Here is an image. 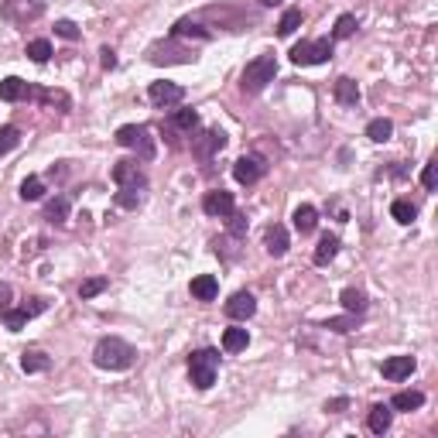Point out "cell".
<instances>
[{
    "label": "cell",
    "instance_id": "1",
    "mask_svg": "<svg viewBox=\"0 0 438 438\" xmlns=\"http://www.w3.org/2000/svg\"><path fill=\"white\" fill-rule=\"evenodd\" d=\"M134 359H137V350H134L127 339H117V336L100 339V343H96V350H93V363H96L100 370H110V373L130 370V366H134Z\"/></svg>",
    "mask_w": 438,
    "mask_h": 438
},
{
    "label": "cell",
    "instance_id": "2",
    "mask_svg": "<svg viewBox=\"0 0 438 438\" xmlns=\"http://www.w3.org/2000/svg\"><path fill=\"white\" fill-rule=\"evenodd\" d=\"M274 76H278V58L274 55H257L253 62H247L240 89L250 93V96H257V93L267 89V82H274Z\"/></svg>",
    "mask_w": 438,
    "mask_h": 438
},
{
    "label": "cell",
    "instance_id": "3",
    "mask_svg": "<svg viewBox=\"0 0 438 438\" xmlns=\"http://www.w3.org/2000/svg\"><path fill=\"white\" fill-rule=\"evenodd\" d=\"M216 370H219V353L216 350H199L189 357V377L199 391H209L216 384Z\"/></svg>",
    "mask_w": 438,
    "mask_h": 438
},
{
    "label": "cell",
    "instance_id": "4",
    "mask_svg": "<svg viewBox=\"0 0 438 438\" xmlns=\"http://www.w3.org/2000/svg\"><path fill=\"white\" fill-rule=\"evenodd\" d=\"M332 58V41L319 38V41H302L291 48V62L295 65H322Z\"/></svg>",
    "mask_w": 438,
    "mask_h": 438
},
{
    "label": "cell",
    "instance_id": "5",
    "mask_svg": "<svg viewBox=\"0 0 438 438\" xmlns=\"http://www.w3.org/2000/svg\"><path fill=\"white\" fill-rule=\"evenodd\" d=\"M117 144L120 148H134V151H141V158L151 161L155 158V144H151V137H148V130L141 127V123H123L117 130Z\"/></svg>",
    "mask_w": 438,
    "mask_h": 438
},
{
    "label": "cell",
    "instance_id": "6",
    "mask_svg": "<svg viewBox=\"0 0 438 438\" xmlns=\"http://www.w3.org/2000/svg\"><path fill=\"white\" fill-rule=\"evenodd\" d=\"M48 305H45V298H31V305H21V308H7L3 312V325L10 329V332H21L28 322L35 319V315H41Z\"/></svg>",
    "mask_w": 438,
    "mask_h": 438
},
{
    "label": "cell",
    "instance_id": "7",
    "mask_svg": "<svg viewBox=\"0 0 438 438\" xmlns=\"http://www.w3.org/2000/svg\"><path fill=\"white\" fill-rule=\"evenodd\" d=\"M148 62H155V65H171V62H196V52H189V48H178V45H151L148 48Z\"/></svg>",
    "mask_w": 438,
    "mask_h": 438
},
{
    "label": "cell",
    "instance_id": "8",
    "mask_svg": "<svg viewBox=\"0 0 438 438\" xmlns=\"http://www.w3.org/2000/svg\"><path fill=\"white\" fill-rule=\"evenodd\" d=\"M3 17L14 24H28L41 17V0H3Z\"/></svg>",
    "mask_w": 438,
    "mask_h": 438
},
{
    "label": "cell",
    "instance_id": "9",
    "mask_svg": "<svg viewBox=\"0 0 438 438\" xmlns=\"http://www.w3.org/2000/svg\"><path fill=\"white\" fill-rule=\"evenodd\" d=\"M148 100L155 103V107H175V103H182L185 100V89L178 86V82H151L148 86Z\"/></svg>",
    "mask_w": 438,
    "mask_h": 438
},
{
    "label": "cell",
    "instance_id": "10",
    "mask_svg": "<svg viewBox=\"0 0 438 438\" xmlns=\"http://www.w3.org/2000/svg\"><path fill=\"white\" fill-rule=\"evenodd\" d=\"M114 182H117L120 189H144L148 185V178L137 168V161H117L114 164Z\"/></svg>",
    "mask_w": 438,
    "mask_h": 438
},
{
    "label": "cell",
    "instance_id": "11",
    "mask_svg": "<svg viewBox=\"0 0 438 438\" xmlns=\"http://www.w3.org/2000/svg\"><path fill=\"white\" fill-rule=\"evenodd\" d=\"M202 209H205V216H216V219H226L233 209H237V202L230 192H223V189H216V192H205V199H202Z\"/></svg>",
    "mask_w": 438,
    "mask_h": 438
},
{
    "label": "cell",
    "instance_id": "12",
    "mask_svg": "<svg viewBox=\"0 0 438 438\" xmlns=\"http://www.w3.org/2000/svg\"><path fill=\"white\" fill-rule=\"evenodd\" d=\"M253 312H257V298H253L250 291H237V295L226 302V315L237 322H247Z\"/></svg>",
    "mask_w": 438,
    "mask_h": 438
},
{
    "label": "cell",
    "instance_id": "13",
    "mask_svg": "<svg viewBox=\"0 0 438 438\" xmlns=\"http://www.w3.org/2000/svg\"><path fill=\"white\" fill-rule=\"evenodd\" d=\"M223 148H226V134H223V130H205L199 141L192 144L196 158H202V161H209L216 151H223Z\"/></svg>",
    "mask_w": 438,
    "mask_h": 438
},
{
    "label": "cell",
    "instance_id": "14",
    "mask_svg": "<svg viewBox=\"0 0 438 438\" xmlns=\"http://www.w3.org/2000/svg\"><path fill=\"white\" fill-rule=\"evenodd\" d=\"M414 366H418L414 357H391V359H384L380 373H384L387 380H394V384H398V380H407V377L414 373Z\"/></svg>",
    "mask_w": 438,
    "mask_h": 438
},
{
    "label": "cell",
    "instance_id": "15",
    "mask_svg": "<svg viewBox=\"0 0 438 438\" xmlns=\"http://www.w3.org/2000/svg\"><path fill=\"white\" fill-rule=\"evenodd\" d=\"M260 175H264V161L260 158H240L233 164V178H237L240 185H253Z\"/></svg>",
    "mask_w": 438,
    "mask_h": 438
},
{
    "label": "cell",
    "instance_id": "16",
    "mask_svg": "<svg viewBox=\"0 0 438 438\" xmlns=\"http://www.w3.org/2000/svg\"><path fill=\"white\" fill-rule=\"evenodd\" d=\"M291 219H295V230H298L302 237H308V233L319 226V212H315V205H308V202H305V205H298Z\"/></svg>",
    "mask_w": 438,
    "mask_h": 438
},
{
    "label": "cell",
    "instance_id": "17",
    "mask_svg": "<svg viewBox=\"0 0 438 438\" xmlns=\"http://www.w3.org/2000/svg\"><path fill=\"white\" fill-rule=\"evenodd\" d=\"M332 93H336V103H343V107H357L359 103V86H357V79H350V76L336 79Z\"/></svg>",
    "mask_w": 438,
    "mask_h": 438
},
{
    "label": "cell",
    "instance_id": "18",
    "mask_svg": "<svg viewBox=\"0 0 438 438\" xmlns=\"http://www.w3.org/2000/svg\"><path fill=\"white\" fill-rule=\"evenodd\" d=\"M219 295V281L212 278V274H199V278H192V298H199V302H212Z\"/></svg>",
    "mask_w": 438,
    "mask_h": 438
},
{
    "label": "cell",
    "instance_id": "19",
    "mask_svg": "<svg viewBox=\"0 0 438 438\" xmlns=\"http://www.w3.org/2000/svg\"><path fill=\"white\" fill-rule=\"evenodd\" d=\"M288 247H291L288 230H284L281 223H274V226L267 230V253H271V257H284V253H288Z\"/></svg>",
    "mask_w": 438,
    "mask_h": 438
},
{
    "label": "cell",
    "instance_id": "20",
    "mask_svg": "<svg viewBox=\"0 0 438 438\" xmlns=\"http://www.w3.org/2000/svg\"><path fill=\"white\" fill-rule=\"evenodd\" d=\"M28 96V82L17 79V76H7V79L0 82V100L3 103H17V100H24Z\"/></svg>",
    "mask_w": 438,
    "mask_h": 438
},
{
    "label": "cell",
    "instance_id": "21",
    "mask_svg": "<svg viewBox=\"0 0 438 438\" xmlns=\"http://www.w3.org/2000/svg\"><path fill=\"white\" fill-rule=\"evenodd\" d=\"M366 425H370V432H373V435H384V432L391 428V407H387V404H373V407H370Z\"/></svg>",
    "mask_w": 438,
    "mask_h": 438
},
{
    "label": "cell",
    "instance_id": "22",
    "mask_svg": "<svg viewBox=\"0 0 438 438\" xmlns=\"http://www.w3.org/2000/svg\"><path fill=\"white\" fill-rule=\"evenodd\" d=\"M171 38H209V31L199 28V21H192V17H182V21H175V28H171Z\"/></svg>",
    "mask_w": 438,
    "mask_h": 438
},
{
    "label": "cell",
    "instance_id": "23",
    "mask_svg": "<svg viewBox=\"0 0 438 438\" xmlns=\"http://www.w3.org/2000/svg\"><path fill=\"white\" fill-rule=\"evenodd\" d=\"M339 302H343V308H346L350 315H363V312H366V295H363L359 288H346V291L339 295Z\"/></svg>",
    "mask_w": 438,
    "mask_h": 438
},
{
    "label": "cell",
    "instance_id": "24",
    "mask_svg": "<svg viewBox=\"0 0 438 438\" xmlns=\"http://www.w3.org/2000/svg\"><path fill=\"white\" fill-rule=\"evenodd\" d=\"M45 219L55 223V226H62V223L69 219V199H65V196H55V199L45 205Z\"/></svg>",
    "mask_w": 438,
    "mask_h": 438
},
{
    "label": "cell",
    "instance_id": "25",
    "mask_svg": "<svg viewBox=\"0 0 438 438\" xmlns=\"http://www.w3.org/2000/svg\"><path fill=\"white\" fill-rule=\"evenodd\" d=\"M391 134H394V123L387 117H377L366 123V137L370 141H377V144H384V141H391Z\"/></svg>",
    "mask_w": 438,
    "mask_h": 438
},
{
    "label": "cell",
    "instance_id": "26",
    "mask_svg": "<svg viewBox=\"0 0 438 438\" xmlns=\"http://www.w3.org/2000/svg\"><path fill=\"white\" fill-rule=\"evenodd\" d=\"M336 253H339V237L325 233V237L319 240V247H315V264H319V267H325V264H329Z\"/></svg>",
    "mask_w": 438,
    "mask_h": 438
},
{
    "label": "cell",
    "instance_id": "27",
    "mask_svg": "<svg viewBox=\"0 0 438 438\" xmlns=\"http://www.w3.org/2000/svg\"><path fill=\"white\" fill-rule=\"evenodd\" d=\"M421 404H425V394H421V391H400V394H394V400H391L394 411H418Z\"/></svg>",
    "mask_w": 438,
    "mask_h": 438
},
{
    "label": "cell",
    "instance_id": "28",
    "mask_svg": "<svg viewBox=\"0 0 438 438\" xmlns=\"http://www.w3.org/2000/svg\"><path fill=\"white\" fill-rule=\"evenodd\" d=\"M302 28V10L298 7H288L284 14H281V21H278V35L281 38H288V35H295Z\"/></svg>",
    "mask_w": 438,
    "mask_h": 438
},
{
    "label": "cell",
    "instance_id": "29",
    "mask_svg": "<svg viewBox=\"0 0 438 438\" xmlns=\"http://www.w3.org/2000/svg\"><path fill=\"white\" fill-rule=\"evenodd\" d=\"M247 343H250L247 329H226V332H223V350H226V353H240V350H247Z\"/></svg>",
    "mask_w": 438,
    "mask_h": 438
},
{
    "label": "cell",
    "instance_id": "30",
    "mask_svg": "<svg viewBox=\"0 0 438 438\" xmlns=\"http://www.w3.org/2000/svg\"><path fill=\"white\" fill-rule=\"evenodd\" d=\"M391 216L398 219L400 226H411V223H414V216H418V205H414V202H407V199H398L394 205H391Z\"/></svg>",
    "mask_w": 438,
    "mask_h": 438
},
{
    "label": "cell",
    "instance_id": "31",
    "mask_svg": "<svg viewBox=\"0 0 438 438\" xmlns=\"http://www.w3.org/2000/svg\"><path fill=\"white\" fill-rule=\"evenodd\" d=\"M21 370H24V373H41V370H48V357H45L41 350H28V353L21 357Z\"/></svg>",
    "mask_w": 438,
    "mask_h": 438
},
{
    "label": "cell",
    "instance_id": "32",
    "mask_svg": "<svg viewBox=\"0 0 438 438\" xmlns=\"http://www.w3.org/2000/svg\"><path fill=\"white\" fill-rule=\"evenodd\" d=\"M28 58H31V62H48V58H52V41L48 38L28 41Z\"/></svg>",
    "mask_w": 438,
    "mask_h": 438
},
{
    "label": "cell",
    "instance_id": "33",
    "mask_svg": "<svg viewBox=\"0 0 438 438\" xmlns=\"http://www.w3.org/2000/svg\"><path fill=\"white\" fill-rule=\"evenodd\" d=\"M41 196H45V185H41V178H35V175H31V178H24V182H21V199H24V202H38Z\"/></svg>",
    "mask_w": 438,
    "mask_h": 438
},
{
    "label": "cell",
    "instance_id": "34",
    "mask_svg": "<svg viewBox=\"0 0 438 438\" xmlns=\"http://www.w3.org/2000/svg\"><path fill=\"white\" fill-rule=\"evenodd\" d=\"M107 284H110L107 278H86L79 284V298H82V302H86V298H96L100 291H107Z\"/></svg>",
    "mask_w": 438,
    "mask_h": 438
},
{
    "label": "cell",
    "instance_id": "35",
    "mask_svg": "<svg viewBox=\"0 0 438 438\" xmlns=\"http://www.w3.org/2000/svg\"><path fill=\"white\" fill-rule=\"evenodd\" d=\"M353 31H357V17H353V14H343V17L336 21V28H332V38H353Z\"/></svg>",
    "mask_w": 438,
    "mask_h": 438
},
{
    "label": "cell",
    "instance_id": "36",
    "mask_svg": "<svg viewBox=\"0 0 438 438\" xmlns=\"http://www.w3.org/2000/svg\"><path fill=\"white\" fill-rule=\"evenodd\" d=\"M171 123H175L178 130H196V127H199V114H196V110H178V114L171 117Z\"/></svg>",
    "mask_w": 438,
    "mask_h": 438
},
{
    "label": "cell",
    "instance_id": "37",
    "mask_svg": "<svg viewBox=\"0 0 438 438\" xmlns=\"http://www.w3.org/2000/svg\"><path fill=\"white\" fill-rule=\"evenodd\" d=\"M17 141H21L17 127H0V155L14 151V148H17Z\"/></svg>",
    "mask_w": 438,
    "mask_h": 438
},
{
    "label": "cell",
    "instance_id": "38",
    "mask_svg": "<svg viewBox=\"0 0 438 438\" xmlns=\"http://www.w3.org/2000/svg\"><path fill=\"white\" fill-rule=\"evenodd\" d=\"M117 205H123V209H137V205H141V189H120Z\"/></svg>",
    "mask_w": 438,
    "mask_h": 438
},
{
    "label": "cell",
    "instance_id": "39",
    "mask_svg": "<svg viewBox=\"0 0 438 438\" xmlns=\"http://www.w3.org/2000/svg\"><path fill=\"white\" fill-rule=\"evenodd\" d=\"M55 35H58V38H65V41H76V38H79V28H76L72 21H58V24H55Z\"/></svg>",
    "mask_w": 438,
    "mask_h": 438
},
{
    "label": "cell",
    "instance_id": "40",
    "mask_svg": "<svg viewBox=\"0 0 438 438\" xmlns=\"http://www.w3.org/2000/svg\"><path fill=\"white\" fill-rule=\"evenodd\" d=\"M357 325V315H346V319H329L325 322V329H332V332H350Z\"/></svg>",
    "mask_w": 438,
    "mask_h": 438
},
{
    "label": "cell",
    "instance_id": "41",
    "mask_svg": "<svg viewBox=\"0 0 438 438\" xmlns=\"http://www.w3.org/2000/svg\"><path fill=\"white\" fill-rule=\"evenodd\" d=\"M10 298H14L10 284H7V281H0V319H3V312L10 308Z\"/></svg>",
    "mask_w": 438,
    "mask_h": 438
},
{
    "label": "cell",
    "instance_id": "42",
    "mask_svg": "<svg viewBox=\"0 0 438 438\" xmlns=\"http://www.w3.org/2000/svg\"><path fill=\"white\" fill-rule=\"evenodd\" d=\"M435 182H438V171H435V164H425V171H421V185L432 192L435 189Z\"/></svg>",
    "mask_w": 438,
    "mask_h": 438
},
{
    "label": "cell",
    "instance_id": "43",
    "mask_svg": "<svg viewBox=\"0 0 438 438\" xmlns=\"http://www.w3.org/2000/svg\"><path fill=\"white\" fill-rule=\"evenodd\" d=\"M100 55H103V69H114V65H117V55H114L110 48H103Z\"/></svg>",
    "mask_w": 438,
    "mask_h": 438
},
{
    "label": "cell",
    "instance_id": "44",
    "mask_svg": "<svg viewBox=\"0 0 438 438\" xmlns=\"http://www.w3.org/2000/svg\"><path fill=\"white\" fill-rule=\"evenodd\" d=\"M346 404H350L346 398H336V400H329V404H325V411H343Z\"/></svg>",
    "mask_w": 438,
    "mask_h": 438
},
{
    "label": "cell",
    "instance_id": "45",
    "mask_svg": "<svg viewBox=\"0 0 438 438\" xmlns=\"http://www.w3.org/2000/svg\"><path fill=\"white\" fill-rule=\"evenodd\" d=\"M260 3H264V7H274V3H281V0H260Z\"/></svg>",
    "mask_w": 438,
    "mask_h": 438
}]
</instances>
